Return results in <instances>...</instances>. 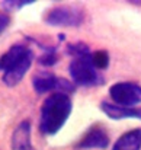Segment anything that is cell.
<instances>
[{
  "label": "cell",
  "mask_w": 141,
  "mask_h": 150,
  "mask_svg": "<svg viewBox=\"0 0 141 150\" xmlns=\"http://www.w3.org/2000/svg\"><path fill=\"white\" fill-rule=\"evenodd\" d=\"M73 111V102L68 95L54 92L48 95L41 106L39 131L45 136L57 134Z\"/></svg>",
  "instance_id": "6da1fadb"
},
{
  "label": "cell",
  "mask_w": 141,
  "mask_h": 150,
  "mask_svg": "<svg viewBox=\"0 0 141 150\" xmlns=\"http://www.w3.org/2000/svg\"><path fill=\"white\" fill-rule=\"evenodd\" d=\"M68 73L74 85L85 86V88L99 86L105 82L103 76L99 73V70L92 63V54L82 58H73L68 66Z\"/></svg>",
  "instance_id": "7a4b0ae2"
},
{
  "label": "cell",
  "mask_w": 141,
  "mask_h": 150,
  "mask_svg": "<svg viewBox=\"0 0 141 150\" xmlns=\"http://www.w3.org/2000/svg\"><path fill=\"white\" fill-rule=\"evenodd\" d=\"M49 26H80L85 21V12L77 6H57L47 12L44 16Z\"/></svg>",
  "instance_id": "3957f363"
},
{
  "label": "cell",
  "mask_w": 141,
  "mask_h": 150,
  "mask_svg": "<svg viewBox=\"0 0 141 150\" xmlns=\"http://www.w3.org/2000/svg\"><path fill=\"white\" fill-rule=\"evenodd\" d=\"M109 95L115 105L138 106L141 103V86L134 82H118L109 88Z\"/></svg>",
  "instance_id": "277c9868"
},
{
  "label": "cell",
  "mask_w": 141,
  "mask_h": 150,
  "mask_svg": "<svg viewBox=\"0 0 141 150\" xmlns=\"http://www.w3.org/2000/svg\"><path fill=\"white\" fill-rule=\"evenodd\" d=\"M109 142L111 140H109V136H108L106 130L103 127L93 125L79 140V143L76 144V149H106L109 146Z\"/></svg>",
  "instance_id": "5b68a950"
},
{
  "label": "cell",
  "mask_w": 141,
  "mask_h": 150,
  "mask_svg": "<svg viewBox=\"0 0 141 150\" xmlns=\"http://www.w3.org/2000/svg\"><path fill=\"white\" fill-rule=\"evenodd\" d=\"M32 61H34V52H32V50H29L20 60H18L10 69H7L3 73V83L6 86H10V88L16 86L23 79L26 71L31 69Z\"/></svg>",
  "instance_id": "8992f818"
},
{
  "label": "cell",
  "mask_w": 141,
  "mask_h": 150,
  "mask_svg": "<svg viewBox=\"0 0 141 150\" xmlns=\"http://www.w3.org/2000/svg\"><path fill=\"white\" fill-rule=\"evenodd\" d=\"M100 109L111 120H124V118H138L141 120V106H119L109 102H102Z\"/></svg>",
  "instance_id": "52a82bcc"
},
{
  "label": "cell",
  "mask_w": 141,
  "mask_h": 150,
  "mask_svg": "<svg viewBox=\"0 0 141 150\" xmlns=\"http://www.w3.org/2000/svg\"><path fill=\"white\" fill-rule=\"evenodd\" d=\"M12 150H35L31 143V122L22 121L13 131L10 139Z\"/></svg>",
  "instance_id": "ba28073f"
},
{
  "label": "cell",
  "mask_w": 141,
  "mask_h": 150,
  "mask_svg": "<svg viewBox=\"0 0 141 150\" xmlns=\"http://www.w3.org/2000/svg\"><path fill=\"white\" fill-rule=\"evenodd\" d=\"M112 150H141V128H134L122 134L115 142Z\"/></svg>",
  "instance_id": "9c48e42d"
},
{
  "label": "cell",
  "mask_w": 141,
  "mask_h": 150,
  "mask_svg": "<svg viewBox=\"0 0 141 150\" xmlns=\"http://www.w3.org/2000/svg\"><path fill=\"white\" fill-rule=\"evenodd\" d=\"M57 79L51 71H38L32 79V86L37 93H48L57 89Z\"/></svg>",
  "instance_id": "30bf717a"
},
{
  "label": "cell",
  "mask_w": 141,
  "mask_h": 150,
  "mask_svg": "<svg viewBox=\"0 0 141 150\" xmlns=\"http://www.w3.org/2000/svg\"><path fill=\"white\" fill-rule=\"evenodd\" d=\"M31 48H28L26 45L22 44H15L12 45L9 50L6 51L3 55H0V71H6L7 69H10L18 60H20Z\"/></svg>",
  "instance_id": "8fae6325"
},
{
  "label": "cell",
  "mask_w": 141,
  "mask_h": 150,
  "mask_svg": "<svg viewBox=\"0 0 141 150\" xmlns=\"http://www.w3.org/2000/svg\"><path fill=\"white\" fill-rule=\"evenodd\" d=\"M67 54H70L73 58H82V57L90 55L92 52L89 45H86L85 42H74V44L67 45Z\"/></svg>",
  "instance_id": "7c38bea8"
},
{
  "label": "cell",
  "mask_w": 141,
  "mask_h": 150,
  "mask_svg": "<svg viewBox=\"0 0 141 150\" xmlns=\"http://www.w3.org/2000/svg\"><path fill=\"white\" fill-rule=\"evenodd\" d=\"M92 63L97 70H105L109 66V54L105 50L92 52Z\"/></svg>",
  "instance_id": "4fadbf2b"
},
{
  "label": "cell",
  "mask_w": 141,
  "mask_h": 150,
  "mask_svg": "<svg viewBox=\"0 0 141 150\" xmlns=\"http://www.w3.org/2000/svg\"><path fill=\"white\" fill-rule=\"evenodd\" d=\"M38 63L41 66H45V67H51L54 64L58 63V55H57V51L54 47H51L49 50H47L39 58H38Z\"/></svg>",
  "instance_id": "5bb4252c"
},
{
  "label": "cell",
  "mask_w": 141,
  "mask_h": 150,
  "mask_svg": "<svg viewBox=\"0 0 141 150\" xmlns=\"http://www.w3.org/2000/svg\"><path fill=\"white\" fill-rule=\"evenodd\" d=\"M57 92H61V93H66V95H70V93H74L76 92V85L64 77H58L57 79Z\"/></svg>",
  "instance_id": "9a60e30c"
},
{
  "label": "cell",
  "mask_w": 141,
  "mask_h": 150,
  "mask_svg": "<svg viewBox=\"0 0 141 150\" xmlns=\"http://www.w3.org/2000/svg\"><path fill=\"white\" fill-rule=\"evenodd\" d=\"M31 3H34V0H6V1H3V6L7 9H20Z\"/></svg>",
  "instance_id": "2e32d148"
},
{
  "label": "cell",
  "mask_w": 141,
  "mask_h": 150,
  "mask_svg": "<svg viewBox=\"0 0 141 150\" xmlns=\"http://www.w3.org/2000/svg\"><path fill=\"white\" fill-rule=\"evenodd\" d=\"M10 25V15L7 12H0V34L7 29Z\"/></svg>",
  "instance_id": "e0dca14e"
},
{
  "label": "cell",
  "mask_w": 141,
  "mask_h": 150,
  "mask_svg": "<svg viewBox=\"0 0 141 150\" xmlns=\"http://www.w3.org/2000/svg\"><path fill=\"white\" fill-rule=\"evenodd\" d=\"M130 3H133V4H140L141 6V0H138V1H137V0H130Z\"/></svg>",
  "instance_id": "ac0fdd59"
}]
</instances>
